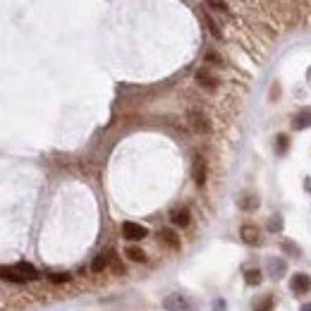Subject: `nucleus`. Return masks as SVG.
<instances>
[{"instance_id":"obj_11","label":"nucleus","mask_w":311,"mask_h":311,"mask_svg":"<svg viewBox=\"0 0 311 311\" xmlns=\"http://www.w3.org/2000/svg\"><path fill=\"white\" fill-rule=\"evenodd\" d=\"M0 278H3V280H7V283H17V285L27 283V278H24L20 270H17V266H14V268H0Z\"/></svg>"},{"instance_id":"obj_21","label":"nucleus","mask_w":311,"mask_h":311,"mask_svg":"<svg viewBox=\"0 0 311 311\" xmlns=\"http://www.w3.org/2000/svg\"><path fill=\"white\" fill-rule=\"evenodd\" d=\"M287 144H290V141H287V137H285V134H280V137L276 139V151L280 153V156H283V153H287Z\"/></svg>"},{"instance_id":"obj_6","label":"nucleus","mask_w":311,"mask_h":311,"mask_svg":"<svg viewBox=\"0 0 311 311\" xmlns=\"http://www.w3.org/2000/svg\"><path fill=\"white\" fill-rule=\"evenodd\" d=\"M240 237H242V242L247 244H261V230L256 228V225H251V223H247V225H242L240 228Z\"/></svg>"},{"instance_id":"obj_18","label":"nucleus","mask_w":311,"mask_h":311,"mask_svg":"<svg viewBox=\"0 0 311 311\" xmlns=\"http://www.w3.org/2000/svg\"><path fill=\"white\" fill-rule=\"evenodd\" d=\"M240 206H242L244 211H254V208H256V196H254V194L242 196V199H240Z\"/></svg>"},{"instance_id":"obj_2","label":"nucleus","mask_w":311,"mask_h":311,"mask_svg":"<svg viewBox=\"0 0 311 311\" xmlns=\"http://www.w3.org/2000/svg\"><path fill=\"white\" fill-rule=\"evenodd\" d=\"M194 79H196V84H199L201 89H206V91H215V89H218V77H215L208 67L196 69Z\"/></svg>"},{"instance_id":"obj_15","label":"nucleus","mask_w":311,"mask_h":311,"mask_svg":"<svg viewBox=\"0 0 311 311\" xmlns=\"http://www.w3.org/2000/svg\"><path fill=\"white\" fill-rule=\"evenodd\" d=\"M17 270L27 278V283H34L36 278H39V270H36L31 263H17Z\"/></svg>"},{"instance_id":"obj_19","label":"nucleus","mask_w":311,"mask_h":311,"mask_svg":"<svg viewBox=\"0 0 311 311\" xmlns=\"http://www.w3.org/2000/svg\"><path fill=\"white\" fill-rule=\"evenodd\" d=\"M48 280L53 285H62V283H69V280H72V276H69V273H50Z\"/></svg>"},{"instance_id":"obj_25","label":"nucleus","mask_w":311,"mask_h":311,"mask_svg":"<svg viewBox=\"0 0 311 311\" xmlns=\"http://www.w3.org/2000/svg\"><path fill=\"white\" fill-rule=\"evenodd\" d=\"M285 249H287V251H290V254H297V249H295V247H292V244H290V240H287V242H285Z\"/></svg>"},{"instance_id":"obj_3","label":"nucleus","mask_w":311,"mask_h":311,"mask_svg":"<svg viewBox=\"0 0 311 311\" xmlns=\"http://www.w3.org/2000/svg\"><path fill=\"white\" fill-rule=\"evenodd\" d=\"M168 311H196L192 304V299H187L185 295H170V297L163 302Z\"/></svg>"},{"instance_id":"obj_9","label":"nucleus","mask_w":311,"mask_h":311,"mask_svg":"<svg viewBox=\"0 0 311 311\" xmlns=\"http://www.w3.org/2000/svg\"><path fill=\"white\" fill-rule=\"evenodd\" d=\"M158 240L166 247H170V249H180V237H177V232L175 230H170V228H163L158 232Z\"/></svg>"},{"instance_id":"obj_17","label":"nucleus","mask_w":311,"mask_h":311,"mask_svg":"<svg viewBox=\"0 0 311 311\" xmlns=\"http://www.w3.org/2000/svg\"><path fill=\"white\" fill-rule=\"evenodd\" d=\"M244 278H247V283L249 285H259V283H261V270H259V268H249L247 270V273H244Z\"/></svg>"},{"instance_id":"obj_7","label":"nucleus","mask_w":311,"mask_h":311,"mask_svg":"<svg viewBox=\"0 0 311 311\" xmlns=\"http://www.w3.org/2000/svg\"><path fill=\"white\" fill-rule=\"evenodd\" d=\"M290 287L295 295H306V292L311 290V278L306 276V273H297V276H292Z\"/></svg>"},{"instance_id":"obj_12","label":"nucleus","mask_w":311,"mask_h":311,"mask_svg":"<svg viewBox=\"0 0 311 311\" xmlns=\"http://www.w3.org/2000/svg\"><path fill=\"white\" fill-rule=\"evenodd\" d=\"M292 127L295 130H306V127H311V111H302L299 115H295Z\"/></svg>"},{"instance_id":"obj_24","label":"nucleus","mask_w":311,"mask_h":311,"mask_svg":"<svg viewBox=\"0 0 311 311\" xmlns=\"http://www.w3.org/2000/svg\"><path fill=\"white\" fill-rule=\"evenodd\" d=\"M283 228V221H280V218H278V215H273V218H270V223H268V230H273V232H278V230Z\"/></svg>"},{"instance_id":"obj_8","label":"nucleus","mask_w":311,"mask_h":311,"mask_svg":"<svg viewBox=\"0 0 311 311\" xmlns=\"http://www.w3.org/2000/svg\"><path fill=\"white\" fill-rule=\"evenodd\" d=\"M170 223H173L175 228H187V225L192 223V213H189V208H187V206L173 208V213H170Z\"/></svg>"},{"instance_id":"obj_13","label":"nucleus","mask_w":311,"mask_h":311,"mask_svg":"<svg viewBox=\"0 0 311 311\" xmlns=\"http://www.w3.org/2000/svg\"><path fill=\"white\" fill-rule=\"evenodd\" d=\"M111 259H113V254H98L96 259H94V263H91V270H94V273L105 270L108 266H111Z\"/></svg>"},{"instance_id":"obj_26","label":"nucleus","mask_w":311,"mask_h":311,"mask_svg":"<svg viewBox=\"0 0 311 311\" xmlns=\"http://www.w3.org/2000/svg\"><path fill=\"white\" fill-rule=\"evenodd\" d=\"M302 311H311V302L309 304H302Z\"/></svg>"},{"instance_id":"obj_14","label":"nucleus","mask_w":311,"mask_h":311,"mask_svg":"<svg viewBox=\"0 0 311 311\" xmlns=\"http://www.w3.org/2000/svg\"><path fill=\"white\" fill-rule=\"evenodd\" d=\"M124 256L130 259V261H134V263H144L146 261V254H144V249H139V247H127L124 249Z\"/></svg>"},{"instance_id":"obj_22","label":"nucleus","mask_w":311,"mask_h":311,"mask_svg":"<svg viewBox=\"0 0 311 311\" xmlns=\"http://www.w3.org/2000/svg\"><path fill=\"white\" fill-rule=\"evenodd\" d=\"M270 273H273V276H283L285 273V261H280V259H276V261L270 263Z\"/></svg>"},{"instance_id":"obj_1","label":"nucleus","mask_w":311,"mask_h":311,"mask_svg":"<svg viewBox=\"0 0 311 311\" xmlns=\"http://www.w3.org/2000/svg\"><path fill=\"white\" fill-rule=\"evenodd\" d=\"M187 122H189V127H192L194 134H211V120H208V115L204 111H199V108H192V111L187 113Z\"/></svg>"},{"instance_id":"obj_5","label":"nucleus","mask_w":311,"mask_h":311,"mask_svg":"<svg viewBox=\"0 0 311 311\" xmlns=\"http://www.w3.org/2000/svg\"><path fill=\"white\" fill-rule=\"evenodd\" d=\"M206 175H208V168H206V160H204V156H194L192 177H194V182H196V187L206 185Z\"/></svg>"},{"instance_id":"obj_23","label":"nucleus","mask_w":311,"mask_h":311,"mask_svg":"<svg viewBox=\"0 0 311 311\" xmlns=\"http://www.w3.org/2000/svg\"><path fill=\"white\" fill-rule=\"evenodd\" d=\"M204 58H206L208 65H223V58L218 56L215 50H206V56H204Z\"/></svg>"},{"instance_id":"obj_16","label":"nucleus","mask_w":311,"mask_h":311,"mask_svg":"<svg viewBox=\"0 0 311 311\" xmlns=\"http://www.w3.org/2000/svg\"><path fill=\"white\" fill-rule=\"evenodd\" d=\"M206 5H208V7H211V10H213V12H221V14H228V3H225V0H208Z\"/></svg>"},{"instance_id":"obj_4","label":"nucleus","mask_w":311,"mask_h":311,"mask_svg":"<svg viewBox=\"0 0 311 311\" xmlns=\"http://www.w3.org/2000/svg\"><path fill=\"white\" fill-rule=\"evenodd\" d=\"M122 235L130 242H139V240H144L149 235V230L144 225H139V223H122Z\"/></svg>"},{"instance_id":"obj_10","label":"nucleus","mask_w":311,"mask_h":311,"mask_svg":"<svg viewBox=\"0 0 311 311\" xmlns=\"http://www.w3.org/2000/svg\"><path fill=\"white\" fill-rule=\"evenodd\" d=\"M201 20H204V24H206V29H208V34L213 36V39H223V31H221V24L213 20V14L211 12H201Z\"/></svg>"},{"instance_id":"obj_20","label":"nucleus","mask_w":311,"mask_h":311,"mask_svg":"<svg viewBox=\"0 0 311 311\" xmlns=\"http://www.w3.org/2000/svg\"><path fill=\"white\" fill-rule=\"evenodd\" d=\"M254 311H273V297H263L261 302H256Z\"/></svg>"}]
</instances>
